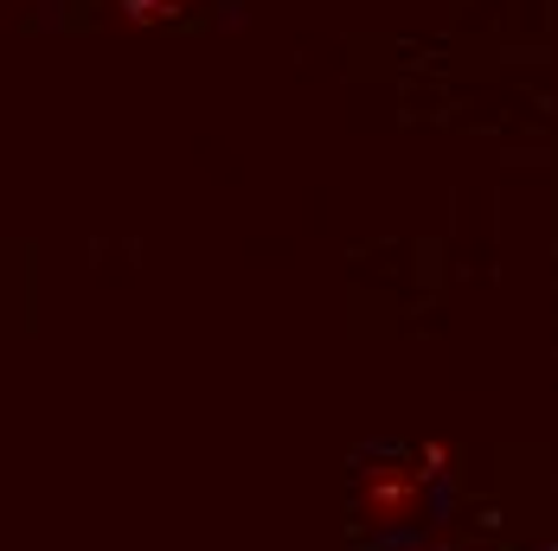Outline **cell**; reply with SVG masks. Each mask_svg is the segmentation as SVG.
Masks as SVG:
<instances>
[{
    "label": "cell",
    "mask_w": 558,
    "mask_h": 551,
    "mask_svg": "<svg viewBox=\"0 0 558 551\" xmlns=\"http://www.w3.org/2000/svg\"><path fill=\"white\" fill-rule=\"evenodd\" d=\"M180 7H186V0H122V20H129V26H161Z\"/></svg>",
    "instance_id": "3"
},
{
    "label": "cell",
    "mask_w": 558,
    "mask_h": 551,
    "mask_svg": "<svg viewBox=\"0 0 558 551\" xmlns=\"http://www.w3.org/2000/svg\"><path fill=\"white\" fill-rule=\"evenodd\" d=\"M411 462H417V475H424V481H444L456 455H449V442H444V437H424L417 449H411Z\"/></svg>",
    "instance_id": "2"
},
{
    "label": "cell",
    "mask_w": 558,
    "mask_h": 551,
    "mask_svg": "<svg viewBox=\"0 0 558 551\" xmlns=\"http://www.w3.org/2000/svg\"><path fill=\"white\" fill-rule=\"evenodd\" d=\"M430 506V481L417 475V462L411 455H373L366 468H360V519L366 526H411L417 513Z\"/></svg>",
    "instance_id": "1"
}]
</instances>
